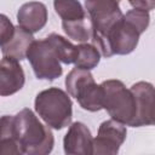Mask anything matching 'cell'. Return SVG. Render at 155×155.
Wrapping results in <instances>:
<instances>
[{"label": "cell", "mask_w": 155, "mask_h": 155, "mask_svg": "<svg viewBox=\"0 0 155 155\" xmlns=\"http://www.w3.org/2000/svg\"><path fill=\"white\" fill-rule=\"evenodd\" d=\"M15 127L22 155H47L52 151L54 138L51 127L44 125L29 108L15 115Z\"/></svg>", "instance_id": "1"}, {"label": "cell", "mask_w": 155, "mask_h": 155, "mask_svg": "<svg viewBox=\"0 0 155 155\" xmlns=\"http://www.w3.org/2000/svg\"><path fill=\"white\" fill-rule=\"evenodd\" d=\"M34 108L44 122L53 130H62L71 124L73 102L70 96L58 87L39 92L34 101Z\"/></svg>", "instance_id": "2"}, {"label": "cell", "mask_w": 155, "mask_h": 155, "mask_svg": "<svg viewBox=\"0 0 155 155\" xmlns=\"http://www.w3.org/2000/svg\"><path fill=\"white\" fill-rule=\"evenodd\" d=\"M101 88L102 109H105L111 119L131 126L136 115V103L132 91L116 79L103 81Z\"/></svg>", "instance_id": "3"}, {"label": "cell", "mask_w": 155, "mask_h": 155, "mask_svg": "<svg viewBox=\"0 0 155 155\" xmlns=\"http://www.w3.org/2000/svg\"><path fill=\"white\" fill-rule=\"evenodd\" d=\"M65 88L70 97H74L79 105L87 111L102 109V88L97 85L91 71L74 68L65 78Z\"/></svg>", "instance_id": "4"}, {"label": "cell", "mask_w": 155, "mask_h": 155, "mask_svg": "<svg viewBox=\"0 0 155 155\" xmlns=\"http://www.w3.org/2000/svg\"><path fill=\"white\" fill-rule=\"evenodd\" d=\"M35 76L40 80L53 81L63 73L61 62L46 39L34 40L27 51V56Z\"/></svg>", "instance_id": "5"}, {"label": "cell", "mask_w": 155, "mask_h": 155, "mask_svg": "<svg viewBox=\"0 0 155 155\" xmlns=\"http://www.w3.org/2000/svg\"><path fill=\"white\" fill-rule=\"evenodd\" d=\"M85 7L92 23V35L105 34L124 15L116 0H85Z\"/></svg>", "instance_id": "6"}, {"label": "cell", "mask_w": 155, "mask_h": 155, "mask_svg": "<svg viewBox=\"0 0 155 155\" xmlns=\"http://www.w3.org/2000/svg\"><path fill=\"white\" fill-rule=\"evenodd\" d=\"M127 136L126 125L114 119L99 125L97 137L92 138L93 155H116Z\"/></svg>", "instance_id": "7"}, {"label": "cell", "mask_w": 155, "mask_h": 155, "mask_svg": "<svg viewBox=\"0 0 155 155\" xmlns=\"http://www.w3.org/2000/svg\"><path fill=\"white\" fill-rule=\"evenodd\" d=\"M134 97L136 115L131 127L150 126L154 124V86L147 81H138L130 88Z\"/></svg>", "instance_id": "8"}, {"label": "cell", "mask_w": 155, "mask_h": 155, "mask_svg": "<svg viewBox=\"0 0 155 155\" xmlns=\"http://www.w3.org/2000/svg\"><path fill=\"white\" fill-rule=\"evenodd\" d=\"M63 148L67 155H91L92 134L88 127L80 121L70 124L63 139Z\"/></svg>", "instance_id": "9"}, {"label": "cell", "mask_w": 155, "mask_h": 155, "mask_svg": "<svg viewBox=\"0 0 155 155\" xmlns=\"http://www.w3.org/2000/svg\"><path fill=\"white\" fill-rule=\"evenodd\" d=\"M24 70L18 61L4 57L0 61V96L15 94L24 86Z\"/></svg>", "instance_id": "10"}, {"label": "cell", "mask_w": 155, "mask_h": 155, "mask_svg": "<svg viewBox=\"0 0 155 155\" xmlns=\"http://www.w3.org/2000/svg\"><path fill=\"white\" fill-rule=\"evenodd\" d=\"M17 22L24 30L31 34L38 33L47 23V7L40 1L25 2L17 12Z\"/></svg>", "instance_id": "11"}, {"label": "cell", "mask_w": 155, "mask_h": 155, "mask_svg": "<svg viewBox=\"0 0 155 155\" xmlns=\"http://www.w3.org/2000/svg\"><path fill=\"white\" fill-rule=\"evenodd\" d=\"M33 41H34V36L31 33L24 30L19 25L15 27L12 38L2 46H0L1 53L4 57H10L19 62L25 58L27 51Z\"/></svg>", "instance_id": "12"}, {"label": "cell", "mask_w": 155, "mask_h": 155, "mask_svg": "<svg viewBox=\"0 0 155 155\" xmlns=\"http://www.w3.org/2000/svg\"><path fill=\"white\" fill-rule=\"evenodd\" d=\"M10 154L22 155L16 134L15 116L2 115L0 117V155Z\"/></svg>", "instance_id": "13"}, {"label": "cell", "mask_w": 155, "mask_h": 155, "mask_svg": "<svg viewBox=\"0 0 155 155\" xmlns=\"http://www.w3.org/2000/svg\"><path fill=\"white\" fill-rule=\"evenodd\" d=\"M62 28L65 35L78 42H88L92 36V23L88 16L74 19V21H62Z\"/></svg>", "instance_id": "14"}, {"label": "cell", "mask_w": 155, "mask_h": 155, "mask_svg": "<svg viewBox=\"0 0 155 155\" xmlns=\"http://www.w3.org/2000/svg\"><path fill=\"white\" fill-rule=\"evenodd\" d=\"M45 39L50 42V45L54 50V52H56V54H57V57H58L61 63L73 64L75 62L76 53H78L76 45H73L68 39H65L62 35L56 34V33L50 34Z\"/></svg>", "instance_id": "15"}, {"label": "cell", "mask_w": 155, "mask_h": 155, "mask_svg": "<svg viewBox=\"0 0 155 155\" xmlns=\"http://www.w3.org/2000/svg\"><path fill=\"white\" fill-rule=\"evenodd\" d=\"M76 47L78 53L74 62L75 67L86 70L94 69L101 61V53L97 47L92 42H81L80 45H76Z\"/></svg>", "instance_id": "16"}, {"label": "cell", "mask_w": 155, "mask_h": 155, "mask_svg": "<svg viewBox=\"0 0 155 155\" xmlns=\"http://www.w3.org/2000/svg\"><path fill=\"white\" fill-rule=\"evenodd\" d=\"M53 7L62 21H74L87 16L78 0H53Z\"/></svg>", "instance_id": "17"}, {"label": "cell", "mask_w": 155, "mask_h": 155, "mask_svg": "<svg viewBox=\"0 0 155 155\" xmlns=\"http://www.w3.org/2000/svg\"><path fill=\"white\" fill-rule=\"evenodd\" d=\"M124 17L128 22H131L140 31V34H143L148 29L149 23H150L149 12L148 11H144V10H139V8H133V10L127 11L124 15Z\"/></svg>", "instance_id": "18"}, {"label": "cell", "mask_w": 155, "mask_h": 155, "mask_svg": "<svg viewBox=\"0 0 155 155\" xmlns=\"http://www.w3.org/2000/svg\"><path fill=\"white\" fill-rule=\"evenodd\" d=\"M15 31V25L6 15L0 13V46L7 42Z\"/></svg>", "instance_id": "19"}, {"label": "cell", "mask_w": 155, "mask_h": 155, "mask_svg": "<svg viewBox=\"0 0 155 155\" xmlns=\"http://www.w3.org/2000/svg\"><path fill=\"white\" fill-rule=\"evenodd\" d=\"M128 4L133 8H139L148 12L155 8V0H128Z\"/></svg>", "instance_id": "20"}, {"label": "cell", "mask_w": 155, "mask_h": 155, "mask_svg": "<svg viewBox=\"0 0 155 155\" xmlns=\"http://www.w3.org/2000/svg\"><path fill=\"white\" fill-rule=\"evenodd\" d=\"M116 1H119V2H120V1H121V0H116Z\"/></svg>", "instance_id": "21"}]
</instances>
